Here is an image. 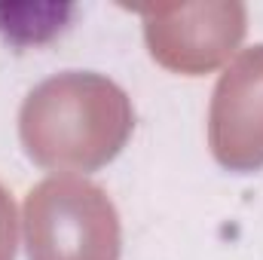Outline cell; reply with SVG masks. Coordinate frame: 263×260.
I'll return each instance as SVG.
<instances>
[{"label":"cell","mask_w":263,"mask_h":260,"mask_svg":"<svg viewBox=\"0 0 263 260\" xmlns=\"http://www.w3.org/2000/svg\"><path fill=\"white\" fill-rule=\"evenodd\" d=\"M135 129L132 98L104 73L65 70L28 92L18 110L25 153L52 172L107 165Z\"/></svg>","instance_id":"1"},{"label":"cell","mask_w":263,"mask_h":260,"mask_svg":"<svg viewBox=\"0 0 263 260\" xmlns=\"http://www.w3.org/2000/svg\"><path fill=\"white\" fill-rule=\"evenodd\" d=\"M18 248V217L9 190L0 184V260H15Z\"/></svg>","instance_id":"5"},{"label":"cell","mask_w":263,"mask_h":260,"mask_svg":"<svg viewBox=\"0 0 263 260\" xmlns=\"http://www.w3.org/2000/svg\"><path fill=\"white\" fill-rule=\"evenodd\" d=\"M25 245L31 260H120L123 227L104 187L55 175L25 196Z\"/></svg>","instance_id":"2"},{"label":"cell","mask_w":263,"mask_h":260,"mask_svg":"<svg viewBox=\"0 0 263 260\" xmlns=\"http://www.w3.org/2000/svg\"><path fill=\"white\" fill-rule=\"evenodd\" d=\"M141 15L150 59L184 77H202L220 67L248 31V6L239 0L168 3L141 9Z\"/></svg>","instance_id":"3"},{"label":"cell","mask_w":263,"mask_h":260,"mask_svg":"<svg viewBox=\"0 0 263 260\" xmlns=\"http://www.w3.org/2000/svg\"><path fill=\"white\" fill-rule=\"evenodd\" d=\"M208 147L227 172L263 169V43L220 73L208 107Z\"/></svg>","instance_id":"4"}]
</instances>
